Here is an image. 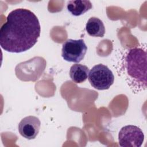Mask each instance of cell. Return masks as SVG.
<instances>
[{"label": "cell", "mask_w": 147, "mask_h": 147, "mask_svg": "<svg viewBox=\"0 0 147 147\" xmlns=\"http://www.w3.org/2000/svg\"><path fill=\"white\" fill-rule=\"evenodd\" d=\"M87 51L83 39H68L63 44L61 56L65 61L78 63L84 59Z\"/></svg>", "instance_id": "obj_5"}, {"label": "cell", "mask_w": 147, "mask_h": 147, "mask_svg": "<svg viewBox=\"0 0 147 147\" xmlns=\"http://www.w3.org/2000/svg\"><path fill=\"white\" fill-rule=\"evenodd\" d=\"M87 33L92 37H102L105 33V28L102 20L95 17H91L86 25Z\"/></svg>", "instance_id": "obj_8"}, {"label": "cell", "mask_w": 147, "mask_h": 147, "mask_svg": "<svg viewBox=\"0 0 147 147\" xmlns=\"http://www.w3.org/2000/svg\"><path fill=\"white\" fill-rule=\"evenodd\" d=\"M46 65L45 60L40 57H35L29 60L18 64L16 67L17 76L24 81H35L41 76L45 67L36 68Z\"/></svg>", "instance_id": "obj_3"}, {"label": "cell", "mask_w": 147, "mask_h": 147, "mask_svg": "<svg viewBox=\"0 0 147 147\" xmlns=\"http://www.w3.org/2000/svg\"><path fill=\"white\" fill-rule=\"evenodd\" d=\"M41 122L37 117L30 115L22 119L18 128L21 136L28 140L34 139L40 130Z\"/></svg>", "instance_id": "obj_7"}, {"label": "cell", "mask_w": 147, "mask_h": 147, "mask_svg": "<svg viewBox=\"0 0 147 147\" xmlns=\"http://www.w3.org/2000/svg\"><path fill=\"white\" fill-rule=\"evenodd\" d=\"M92 5L90 1H69L67 3V8L74 16H79L91 9Z\"/></svg>", "instance_id": "obj_9"}, {"label": "cell", "mask_w": 147, "mask_h": 147, "mask_svg": "<svg viewBox=\"0 0 147 147\" xmlns=\"http://www.w3.org/2000/svg\"><path fill=\"white\" fill-rule=\"evenodd\" d=\"M146 52L142 48H132L125 59V67L129 76L140 85L146 87Z\"/></svg>", "instance_id": "obj_2"}, {"label": "cell", "mask_w": 147, "mask_h": 147, "mask_svg": "<svg viewBox=\"0 0 147 147\" xmlns=\"http://www.w3.org/2000/svg\"><path fill=\"white\" fill-rule=\"evenodd\" d=\"M89 73L88 68L84 65L75 64L69 69V76L71 80L76 83H82L88 78Z\"/></svg>", "instance_id": "obj_10"}, {"label": "cell", "mask_w": 147, "mask_h": 147, "mask_svg": "<svg viewBox=\"0 0 147 147\" xmlns=\"http://www.w3.org/2000/svg\"><path fill=\"white\" fill-rule=\"evenodd\" d=\"M41 26L32 11L18 8L10 11L0 29V45L12 53L25 52L32 48L40 36Z\"/></svg>", "instance_id": "obj_1"}, {"label": "cell", "mask_w": 147, "mask_h": 147, "mask_svg": "<svg viewBox=\"0 0 147 147\" xmlns=\"http://www.w3.org/2000/svg\"><path fill=\"white\" fill-rule=\"evenodd\" d=\"M88 81L96 90L109 89L113 84L114 76L107 66L102 64L94 65L88 73Z\"/></svg>", "instance_id": "obj_4"}, {"label": "cell", "mask_w": 147, "mask_h": 147, "mask_svg": "<svg viewBox=\"0 0 147 147\" xmlns=\"http://www.w3.org/2000/svg\"><path fill=\"white\" fill-rule=\"evenodd\" d=\"M144 140L142 130L135 125H126L118 134V142L121 147H140Z\"/></svg>", "instance_id": "obj_6"}]
</instances>
